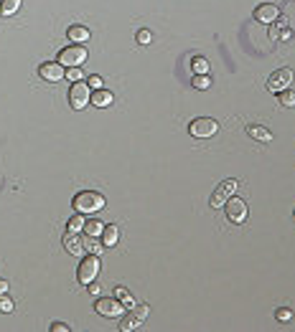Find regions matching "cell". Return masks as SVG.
Returning <instances> with one entry per match:
<instances>
[{
  "label": "cell",
  "mask_w": 295,
  "mask_h": 332,
  "mask_svg": "<svg viewBox=\"0 0 295 332\" xmlns=\"http://www.w3.org/2000/svg\"><path fill=\"white\" fill-rule=\"evenodd\" d=\"M102 231H104V221H99V218H92V221L84 223V233H87V238H97V236H102Z\"/></svg>",
  "instance_id": "obj_16"
},
{
  "label": "cell",
  "mask_w": 295,
  "mask_h": 332,
  "mask_svg": "<svg viewBox=\"0 0 295 332\" xmlns=\"http://www.w3.org/2000/svg\"><path fill=\"white\" fill-rule=\"evenodd\" d=\"M64 249L72 256H84L87 254V241H84L76 231H69V233H64Z\"/></svg>",
  "instance_id": "obj_11"
},
{
  "label": "cell",
  "mask_w": 295,
  "mask_h": 332,
  "mask_svg": "<svg viewBox=\"0 0 295 332\" xmlns=\"http://www.w3.org/2000/svg\"><path fill=\"white\" fill-rule=\"evenodd\" d=\"M0 294H8V281L0 279Z\"/></svg>",
  "instance_id": "obj_34"
},
{
  "label": "cell",
  "mask_w": 295,
  "mask_h": 332,
  "mask_svg": "<svg viewBox=\"0 0 295 332\" xmlns=\"http://www.w3.org/2000/svg\"><path fill=\"white\" fill-rule=\"evenodd\" d=\"M84 223H87V218H84V213H76L69 218V231H84Z\"/></svg>",
  "instance_id": "obj_21"
},
{
  "label": "cell",
  "mask_w": 295,
  "mask_h": 332,
  "mask_svg": "<svg viewBox=\"0 0 295 332\" xmlns=\"http://www.w3.org/2000/svg\"><path fill=\"white\" fill-rule=\"evenodd\" d=\"M117 238H120L117 226H104V231H102V243H104V246H115Z\"/></svg>",
  "instance_id": "obj_18"
},
{
  "label": "cell",
  "mask_w": 295,
  "mask_h": 332,
  "mask_svg": "<svg viewBox=\"0 0 295 332\" xmlns=\"http://www.w3.org/2000/svg\"><path fill=\"white\" fill-rule=\"evenodd\" d=\"M89 292H92L94 297H99V294H102V286H99V284H89Z\"/></svg>",
  "instance_id": "obj_33"
},
{
  "label": "cell",
  "mask_w": 295,
  "mask_h": 332,
  "mask_svg": "<svg viewBox=\"0 0 295 332\" xmlns=\"http://www.w3.org/2000/svg\"><path fill=\"white\" fill-rule=\"evenodd\" d=\"M217 129H219V124L212 117H199V119H194L191 124H188L191 137H212V135H217Z\"/></svg>",
  "instance_id": "obj_6"
},
{
  "label": "cell",
  "mask_w": 295,
  "mask_h": 332,
  "mask_svg": "<svg viewBox=\"0 0 295 332\" xmlns=\"http://www.w3.org/2000/svg\"><path fill=\"white\" fill-rule=\"evenodd\" d=\"M84 61H87V49L81 46V43H74V46H67L59 51V63L61 66H81Z\"/></svg>",
  "instance_id": "obj_2"
},
{
  "label": "cell",
  "mask_w": 295,
  "mask_h": 332,
  "mask_svg": "<svg viewBox=\"0 0 295 332\" xmlns=\"http://www.w3.org/2000/svg\"><path fill=\"white\" fill-rule=\"evenodd\" d=\"M18 8H20V0H3L0 3V15H13V13H18Z\"/></svg>",
  "instance_id": "obj_19"
},
{
  "label": "cell",
  "mask_w": 295,
  "mask_h": 332,
  "mask_svg": "<svg viewBox=\"0 0 295 332\" xmlns=\"http://www.w3.org/2000/svg\"><path fill=\"white\" fill-rule=\"evenodd\" d=\"M234 190H237V180L234 178H229V180H224L214 193H212V198H209V203H212L214 208H221L226 201H229V198L231 195H234Z\"/></svg>",
  "instance_id": "obj_8"
},
{
  "label": "cell",
  "mask_w": 295,
  "mask_h": 332,
  "mask_svg": "<svg viewBox=\"0 0 295 332\" xmlns=\"http://www.w3.org/2000/svg\"><path fill=\"white\" fill-rule=\"evenodd\" d=\"M67 36H69V41H76V43L89 41V31L84 28V26H72V28L67 31Z\"/></svg>",
  "instance_id": "obj_17"
},
{
  "label": "cell",
  "mask_w": 295,
  "mask_h": 332,
  "mask_svg": "<svg viewBox=\"0 0 295 332\" xmlns=\"http://www.w3.org/2000/svg\"><path fill=\"white\" fill-rule=\"evenodd\" d=\"M0 312H13V299L8 294H0Z\"/></svg>",
  "instance_id": "obj_25"
},
{
  "label": "cell",
  "mask_w": 295,
  "mask_h": 332,
  "mask_svg": "<svg viewBox=\"0 0 295 332\" xmlns=\"http://www.w3.org/2000/svg\"><path fill=\"white\" fill-rule=\"evenodd\" d=\"M128 294H130V292H128V289H125V286H117V289H115V297H117V299H122V297H128Z\"/></svg>",
  "instance_id": "obj_31"
},
{
  "label": "cell",
  "mask_w": 295,
  "mask_h": 332,
  "mask_svg": "<svg viewBox=\"0 0 295 332\" xmlns=\"http://www.w3.org/2000/svg\"><path fill=\"white\" fill-rule=\"evenodd\" d=\"M120 302H122V307H128V309H133V304H135V302H133V297H130V294H128V297H122V299H120Z\"/></svg>",
  "instance_id": "obj_32"
},
{
  "label": "cell",
  "mask_w": 295,
  "mask_h": 332,
  "mask_svg": "<svg viewBox=\"0 0 295 332\" xmlns=\"http://www.w3.org/2000/svg\"><path fill=\"white\" fill-rule=\"evenodd\" d=\"M293 69H278V71H272L270 79H267V89L270 92H283V89H290V84H293Z\"/></svg>",
  "instance_id": "obj_7"
},
{
  "label": "cell",
  "mask_w": 295,
  "mask_h": 332,
  "mask_svg": "<svg viewBox=\"0 0 295 332\" xmlns=\"http://www.w3.org/2000/svg\"><path fill=\"white\" fill-rule=\"evenodd\" d=\"M89 104H94V107H110V104H112V94H110L107 89H94Z\"/></svg>",
  "instance_id": "obj_15"
},
{
  "label": "cell",
  "mask_w": 295,
  "mask_h": 332,
  "mask_svg": "<svg viewBox=\"0 0 295 332\" xmlns=\"http://www.w3.org/2000/svg\"><path fill=\"white\" fill-rule=\"evenodd\" d=\"M87 251H89V254H94V256H102V251H104V243H97V241H87Z\"/></svg>",
  "instance_id": "obj_26"
},
{
  "label": "cell",
  "mask_w": 295,
  "mask_h": 332,
  "mask_svg": "<svg viewBox=\"0 0 295 332\" xmlns=\"http://www.w3.org/2000/svg\"><path fill=\"white\" fill-rule=\"evenodd\" d=\"M99 274V256H94V254H89L87 259H84L81 264H79V269H76V279H79V284H92L94 281V277Z\"/></svg>",
  "instance_id": "obj_3"
},
{
  "label": "cell",
  "mask_w": 295,
  "mask_h": 332,
  "mask_svg": "<svg viewBox=\"0 0 295 332\" xmlns=\"http://www.w3.org/2000/svg\"><path fill=\"white\" fill-rule=\"evenodd\" d=\"M194 86H196V89H209V86H212V79H209V74H196V76H194Z\"/></svg>",
  "instance_id": "obj_23"
},
{
  "label": "cell",
  "mask_w": 295,
  "mask_h": 332,
  "mask_svg": "<svg viewBox=\"0 0 295 332\" xmlns=\"http://www.w3.org/2000/svg\"><path fill=\"white\" fill-rule=\"evenodd\" d=\"M138 43H140V46H148V43H153V33L148 31V28L138 31Z\"/></svg>",
  "instance_id": "obj_24"
},
{
  "label": "cell",
  "mask_w": 295,
  "mask_h": 332,
  "mask_svg": "<svg viewBox=\"0 0 295 332\" xmlns=\"http://www.w3.org/2000/svg\"><path fill=\"white\" fill-rule=\"evenodd\" d=\"M51 332H69V325H64V322H54V325H51Z\"/></svg>",
  "instance_id": "obj_30"
},
{
  "label": "cell",
  "mask_w": 295,
  "mask_h": 332,
  "mask_svg": "<svg viewBox=\"0 0 295 332\" xmlns=\"http://www.w3.org/2000/svg\"><path fill=\"white\" fill-rule=\"evenodd\" d=\"M191 71H194V74H209V61H206L204 56H196V58L191 61Z\"/></svg>",
  "instance_id": "obj_20"
},
{
  "label": "cell",
  "mask_w": 295,
  "mask_h": 332,
  "mask_svg": "<svg viewBox=\"0 0 295 332\" xmlns=\"http://www.w3.org/2000/svg\"><path fill=\"white\" fill-rule=\"evenodd\" d=\"M94 309L102 317H117L122 312V302L117 297H102V299L94 302Z\"/></svg>",
  "instance_id": "obj_9"
},
{
  "label": "cell",
  "mask_w": 295,
  "mask_h": 332,
  "mask_svg": "<svg viewBox=\"0 0 295 332\" xmlns=\"http://www.w3.org/2000/svg\"><path fill=\"white\" fill-rule=\"evenodd\" d=\"M278 94H280L278 99H280L283 107H295V92H293V89H283V92H278Z\"/></svg>",
  "instance_id": "obj_22"
},
{
  "label": "cell",
  "mask_w": 295,
  "mask_h": 332,
  "mask_svg": "<svg viewBox=\"0 0 295 332\" xmlns=\"http://www.w3.org/2000/svg\"><path fill=\"white\" fill-rule=\"evenodd\" d=\"M224 211H226V221H229V223H244V221H247V203L242 201V198L231 195L229 201L224 203Z\"/></svg>",
  "instance_id": "obj_5"
},
{
  "label": "cell",
  "mask_w": 295,
  "mask_h": 332,
  "mask_svg": "<svg viewBox=\"0 0 295 332\" xmlns=\"http://www.w3.org/2000/svg\"><path fill=\"white\" fill-rule=\"evenodd\" d=\"M278 18H280L278 5H272V3H262V5H257V10H255V20H260V23H265V26L275 23Z\"/></svg>",
  "instance_id": "obj_13"
},
{
  "label": "cell",
  "mask_w": 295,
  "mask_h": 332,
  "mask_svg": "<svg viewBox=\"0 0 295 332\" xmlns=\"http://www.w3.org/2000/svg\"><path fill=\"white\" fill-rule=\"evenodd\" d=\"M38 74L44 81H61L67 76V66H61L59 61H51V63H41L38 66Z\"/></svg>",
  "instance_id": "obj_10"
},
{
  "label": "cell",
  "mask_w": 295,
  "mask_h": 332,
  "mask_svg": "<svg viewBox=\"0 0 295 332\" xmlns=\"http://www.w3.org/2000/svg\"><path fill=\"white\" fill-rule=\"evenodd\" d=\"M275 317H278L280 322H288V320H293V309H288V307H280V309H275Z\"/></svg>",
  "instance_id": "obj_27"
},
{
  "label": "cell",
  "mask_w": 295,
  "mask_h": 332,
  "mask_svg": "<svg viewBox=\"0 0 295 332\" xmlns=\"http://www.w3.org/2000/svg\"><path fill=\"white\" fill-rule=\"evenodd\" d=\"M247 135L255 137L257 142H272V132L265 129V127H260V124H249L247 127Z\"/></svg>",
  "instance_id": "obj_14"
},
{
  "label": "cell",
  "mask_w": 295,
  "mask_h": 332,
  "mask_svg": "<svg viewBox=\"0 0 295 332\" xmlns=\"http://www.w3.org/2000/svg\"><path fill=\"white\" fill-rule=\"evenodd\" d=\"M74 211L76 213H97V211H102L104 208V195L102 193H94V190H81V193H76L74 195Z\"/></svg>",
  "instance_id": "obj_1"
},
{
  "label": "cell",
  "mask_w": 295,
  "mask_h": 332,
  "mask_svg": "<svg viewBox=\"0 0 295 332\" xmlns=\"http://www.w3.org/2000/svg\"><path fill=\"white\" fill-rule=\"evenodd\" d=\"M92 99V89H89V84H84V81H74L72 84V89H69V104L74 109H84L89 104Z\"/></svg>",
  "instance_id": "obj_4"
},
{
  "label": "cell",
  "mask_w": 295,
  "mask_h": 332,
  "mask_svg": "<svg viewBox=\"0 0 295 332\" xmlns=\"http://www.w3.org/2000/svg\"><path fill=\"white\" fill-rule=\"evenodd\" d=\"M87 84H89V89H102V76L92 74V76L87 79Z\"/></svg>",
  "instance_id": "obj_29"
},
{
  "label": "cell",
  "mask_w": 295,
  "mask_h": 332,
  "mask_svg": "<svg viewBox=\"0 0 295 332\" xmlns=\"http://www.w3.org/2000/svg\"><path fill=\"white\" fill-rule=\"evenodd\" d=\"M67 79L69 81H81V69H79V66H69V69H67Z\"/></svg>",
  "instance_id": "obj_28"
},
{
  "label": "cell",
  "mask_w": 295,
  "mask_h": 332,
  "mask_svg": "<svg viewBox=\"0 0 295 332\" xmlns=\"http://www.w3.org/2000/svg\"><path fill=\"white\" fill-rule=\"evenodd\" d=\"M145 317H148V304H140V307H135L133 312L120 322V330H122V332H128V330H138V327L143 325V320H145Z\"/></svg>",
  "instance_id": "obj_12"
}]
</instances>
